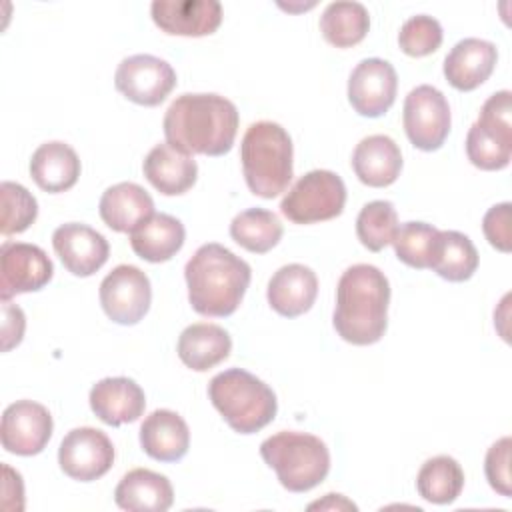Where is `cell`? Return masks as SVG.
Segmentation results:
<instances>
[{
	"label": "cell",
	"instance_id": "e0dca14e",
	"mask_svg": "<svg viewBox=\"0 0 512 512\" xmlns=\"http://www.w3.org/2000/svg\"><path fill=\"white\" fill-rule=\"evenodd\" d=\"M92 412L108 426L136 422L146 408V396L140 384L126 376L98 380L90 390Z\"/></svg>",
	"mask_w": 512,
	"mask_h": 512
},
{
	"label": "cell",
	"instance_id": "52a82bcc",
	"mask_svg": "<svg viewBox=\"0 0 512 512\" xmlns=\"http://www.w3.org/2000/svg\"><path fill=\"white\" fill-rule=\"evenodd\" d=\"M344 204V180L332 170H310L286 192L280 210L294 224H314L340 216Z\"/></svg>",
	"mask_w": 512,
	"mask_h": 512
},
{
	"label": "cell",
	"instance_id": "8fae6325",
	"mask_svg": "<svg viewBox=\"0 0 512 512\" xmlns=\"http://www.w3.org/2000/svg\"><path fill=\"white\" fill-rule=\"evenodd\" d=\"M58 464L68 478L92 482L102 478L112 468L114 446L98 428H74L60 442Z\"/></svg>",
	"mask_w": 512,
	"mask_h": 512
},
{
	"label": "cell",
	"instance_id": "5b68a950",
	"mask_svg": "<svg viewBox=\"0 0 512 512\" xmlns=\"http://www.w3.org/2000/svg\"><path fill=\"white\" fill-rule=\"evenodd\" d=\"M208 398L224 422L238 434L262 430L278 412L274 390L242 368L218 372L208 384Z\"/></svg>",
	"mask_w": 512,
	"mask_h": 512
},
{
	"label": "cell",
	"instance_id": "484cf974",
	"mask_svg": "<svg viewBox=\"0 0 512 512\" xmlns=\"http://www.w3.org/2000/svg\"><path fill=\"white\" fill-rule=\"evenodd\" d=\"M30 176L44 192H66L78 182L80 158L66 142H44L30 158Z\"/></svg>",
	"mask_w": 512,
	"mask_h": 512
},
{
	"label": "cell",
	"instance_id": "d6a6232c",
	"mask_svg": "<svg viewBox=\"0 0 512 512\" xmlns=\"http://www.w3.org/2000/svg\"><path fill=\"white\" fill-rule=\"evenodd\" d=\"M398 226L394 204L388 200H372L362 206L356 218V236L364 248L370 252H380L392 244Z\"/></svg>",
	"mask_w": 512,
	"mask_h": 512
},
{
	"label": "cell",
	"instance_id": "4fadbf2b",
	"mask_svg": "<svg viewBox=\"0 0 512 512\" xmlns=\"http://www.w3.org/2000/svg\"><path fill=\"white\" fill-rule=\"evenodd\" d=\"M52 416L34 400H16L6 406L0 424L2 448L16 456L40 454L52 438Z\"/></svg>",
	"mask_w": 512,
	"mask_h": 512
},
{
	"label": "cell",
	"instance_id": "9c48e42d",
	"mask_svg": "<svg viewBox=\"0 0 512 512\" xmlns=\"http://www.w3.org/2000/svg\"><path fill=\"white\" fill-rule=\"evenodd\" d=\"M150 302V278L138 266L120 264L100 282L102 310L116 324H138L146 316Z\"/></svg>",
	"mask_w": 512,
	"mask_h": 512
},
{
	"label": "cell",
	"instance_id": "f1b7e54d",
	"mask_svg": "<svg viewBox=\"0 0 512 512\" xmlns=\"http://www.w3.org/2000/svg\"><path fill=\"white\" fill-rule=\"evenodd\" d=\"M370 28V16L360 2H330L320 16L322 36L336 48H350L364 40Z\"/></svg>",
	"mask_w": 512,
	"mask_h": 512
},
{
	"label": "cell",
	"instance_id": "2e32d148",
	"mask_svg": "<svg viewBox=\"0 0 512 512\" xmlns=\"http://www.w3.org/2000/svg\"><path fill=\"white\" fill-rule=\"evenodd\" d=\"M150 12L154 24L172 36H208L222 22L218 0H154Z\"/></svg>",
	"mask_w": 512,
	"mask_h": 512
},
{
	"label": "cell",
	"instance_id": "7a4b0ae2",
	"mask_svg": "<svg viewBox=\"0 0 512 512\" xmlns=\"http://www.w3.org/2000/svg\"><path fill=\"white\" fill-rule=\"evenodd\" d=\"M390 282L372 264L346 268L336 286V308L332 316L338 336L354 346L378 342L388 326Z\"/></svg>",
	"mask_w": 512,
	"mask_h": 512
},
{
	"label": "cell",
	"instance_id": "7402d4cb",
	"mask_svg": "<svg viewBox=\"0 0 512 512\" xmlns=\"http://www.w3.org/2000/svg\"><path fill=\"white\" fill-rule=\"evenodd\" d=\"M352 168L358 180L372 188H384L396 182L402 170V152L386 134L362 138L352 152Z\"/></svg>",
	"mask_w": 512,
	"mask_h": 512
},
{
	"label": "cell",
	"instance_id": "d4e9b609",
	"mask_svg": "<svg viewBox=\"0 0 512 512\" xmlns=\"http://www.w3.org/2000/svg\"><path fill=\"white\" fill-rule=\"evenodd\" d=\"M232 350L230 334L210 322H196L182 330L178 336L176 352L184 366L196 372H206L226 360Z\"/></svg>",
	"mask_w": 512,
	"mask_h": 512
},
{
	"label": "cell",
	"instance_id": "3957f363",
	"mask_svg": "<svg viewBox=\"0 0 512 512\" xmlns=\"http://www.w3.org/2000/svg\"><path fill=\"white\" fill-rule=\"evenodd\" d=\"M190 306L212 318L230 316L240 306L252 278L248 262L218 242L202 244L186 262Z\"/></svg>",
	"mask_w": 512,
	"mask_h": 512
},
{
	"label": "cell",
	"instance_id": "9a60e30c",
	"mask_svg": "<svg viewBox=\"0 0 512 512\" xmlns=\"http://www.w3.org/2000/svg\"><path fill=\"white\" fill-rule=\"evenodd\" d=\"M52 246L64 268L80 278L98 272L110 254L108 240L98 230L80 222L58 226L52 234Z\"/></svg>",
	"mask_w": 512,
	"mask_h": 512
},
{
	"label": "cell",
	"instance_id": "8992f818",
	"mask_svg": "<svg viewBox=\"0 0 512 512\" xmlns=\"http://www.w3.org/2000/svg\"><path fill=\"white\" fill-rule=\"evenodd\" d=\"M262 460L288 492H308L330 472L328 446L314 434L282 430L260 444Z\"/></svg>",
	"mask_w": 512,
	"mask_h": 512
},
{
	"label": "cell",
	"instance_id": "277c9868",
	"mask_svg": "<svg viewBox=\"0 0 512 512\" xmlns=\"http://www.w3.org/2000/svg\"><path fill=\"white\" fill-rule=\"evenodd\" d=\"M294 148L290 134L272 120H260L246 128L240 144L244 180L252 194L274 198L292 180Z\"/></svg>",
	"mask_w": 512,
	"mask_h": 512
},
{
	"label": "cell",
	"instance_id": "e575fe53",
	"mask_svg": "<svg viewBox=\"0 0 512 512\" xmlns=\"http://www.w3.org/2000/svg\"><path fill=\"white\" fill-rule=\"evenodd\" d=\"M0 196H2L0 232L4 236H12L28 230V226L38 216L36 198L22 184L10 182V180H4L0 184Z\"/></svg>",
	"mask_w": 512,
	"mask_h": 512
},
{
	"label": "cell",
	"instance_id": "6da1fadb",
	"mask_svg": "<svg viewBox=\"0 0 512 512\" xmlns=\"http://www.w3.org/2000/svg\"><path fill=\"white\" fill-rule=\"evenodd\" d=\"M238 110L220 94H182L164 114V136L184 154L224 156L238 132Z\"/></svg>",
	"mask_w": 512,
	"mask_h": 512
},
{
	"label": "cell",
	"instance_id": "ab89813d",
	"mask_svg": "<svg viewBox=\"0 0 512 512\" xmlns=\"http://www.w3.org/2000/svg\"><path fill=\"white\" fill-rule=\"evenodd\" d=\"M358 510L354 502L346 500L342 494H326L324 500H316L312 504H308V510Z\"/></svg>",
	"mask_w": 512,
	"mask_h": 512
},
{
	"label": "cell",
	"instance_id": "44dd1931",
	"mask_svg": "<svg viewBox=\"0 0 512 512\" xmlns=\"http://www.w3.org/2000/svg\"><path fill=\"white\" fill-rule=\"evenodd\" d=\"M142 450L158 462H178L190 448V430L186 420L174 410H154L140 426Z\"/></svg>",
	"mask_w": 512,
	"mask_h": 512
},
{
	"label": "cell",
	"instance_id": "f35d334b",
	"mask_svg": "<svg viewBox=\"0 0 512 512\" xmlns=\"http://www.w3.org/2000/svg\"><path fill=\"white\" fill-rule=\"evenodd\" d=\"M2 350L8 352L10 348L18 346L22 342V336H24V326H26V320H24V312L10 304L8 300H2Z\"/></svg>",
	"mask_w": 512,
	"mask_h": 512
},
{
	"label": "cell",
	"instance_id": "74e56055",
	"mask_svg": "<svg viewBox=\"0 0 512 512\" xmlns=\"http://www.w3.org/2000/svg\"><path fill=\"white\" fill-rule=\"evenodd\" d=\"M510 202H500L492 206L482 218V230L490 246L500 252H510L512 238H510Z\"/></svg>",
	"mask_w": 512,
	"mask_h": 512
},
{
	"label": "cell",
	"instance_id": "1f68e13d",
	"mask_svg": "<svg viewBox=\"0 0 512 512\" xmlns=\"http://www.w3.org/2000/svg\"><path fill=\"white\" fill-rule=\"evenodd\" d=\"M468 160L480 170H502L512 158V130L474 122L466 134Z\"/></svg>",
	"mask_w": 512,
	"mask_h": 512
},
{
	"label": "cell",
	"instance_id": "cb8c5ba5",
	"mask_svg": "<svg viewBox=\"0 0 512 512\" xmlns=\"http://www.w3.org/2000/svg\"><path fill=\"white\" fill-rule=\"evenodd\" d=\"M114 500L128 512H166L174 502V488L164 474L134 468L118 482Z\"/></svg>",
	"mask_w": 512,
	"mask_h": 512
},
{
	"label": "cell",
	"instance_id": "836d02e7",
	"mask_svg": "<svg viewBox=\"0 0 512 512\" xmlns=\"http://www.w3.org/2000/svg\"><path fill=\"white\" fill-rule=\"evenodd\" d=\"M438 228L426 222H404L398 226L392 246L400 262L410 268H430L434 246L438 240Z\"/></svg>",
	"mask_w": 512,
	"mask_h": 512
},
{
	"label": "cell",
	"instance_id": "4dcf8cb0",
	"mask_svg": "<svg viewBox=\"0 0 512 512\" xmlns=\"http://www.w3.org/2000/svg\"><path fill=\"white\" fill-rule=\"evenodd\" d=\"M282 222L266 208H248L230 222V236L244 250L264 254L272 250L282 238Z\"/></svg>",
	"mask_w": 512,
	"mask_h": 512
},
{
	"label": "cell",
	"instance_id": "ffe728a7",
	"mask_svg": "<svg viewBox=\"0 0 512 512\" xmlns=\"http://www.w3.org/2000/svg\"><path fill=\"white\" fill-rule=\"evenodd\" d=\"M142 172L160 194L180 196L196 184L198 164L190 154H184L168 142H162L146 154Z\"/></svg>",
	"mask_w": 512,
	"mask_h": 512
},
{
	"label": "cell",
	"instance_id": "ba28073f",
	"mask_svg": "<svg viewBox=\"0 0 512 512\" xmlns=\"http://www.w3.org/2000/svg\"><path fill=\"white\" fill-rule=\"evenodd\" d=\"M404 132L410 144L424 152L438 150L450 132V104L446 96L430 86L420 84L408 92L402 108Z\"/></svg>",
	"mask_w": 512,
	"mask_h": 512
},
{
	"label": "cell",
	"instance_id": "4316f807",
	"mask_svg": "<svg viewBox=\"0 0 512 512\" xmlns=\"http://www.w3.org/2000/svg\"><path fill=\"white\" fill-rule=\"evenodd\" d=\"M184 238L186 230L178 218L164 212H154L130 232V246L138 258L158 264L180 252Z\"/></svg>",
	"mask_w": 512,
	"mask_h": 512
},
{
	"label": "cell",
	"instance_id": "5bb4252c",
	"mask_svg": "<svg viewBox=\"0 0 512 512\" xmlns=\"http://www.w3.org/2000/svg\"><path fill=\"white\" fill-rule=\"evenodd\" d=\"M398 76L394 66L382 58L360 60L348 78V102L366 118H378L396 100Z\"/></svg>",
	"mask_w": 512,
	"mask_h": 512
},
{
	"label": "cell",
	"instance_id": "83f0119b",
	"mask_svg": "<svg viewBox=\"0 0 512 512\" xmlns=\"http://www.w3.org/2000/svg\"><path fill=\"white\" fill-rule=\"evenodd\" d=\"M478 268V250L472 240L458 230H440L434 246L430 270L448 282H464Z\"/></svg>",
	"mask_w": 512,
	"mask_h": 512
},
{
	"label": "cell",
	"instance_id": "30bf717a",
	"mask_svg": "<svg viewBox=\"0 0 512 512\" xmlns=\"http://www.w3.org/2000/svg\"><path fill=\"white\" fill-rule=\"evenodd\" d=\"M114 86L134 104L158 106L174 90L176 72L158 56L134 54L118 64Z\"/></svg>",
	"mask_w": 512,
	"mask_h": 512
},
{
	"label": "cell",
	"instance_id": "f546056e",
	"mask_svg": "<svg viewBox=\"0 0 512 512\" xmlns=\"http://www.w3.org/2000/svg\"><path fill=\"white\" fill-rule=\"evenodd\" d=\"M464 488V470L452 456L428 458L416 476L418 494L432 504H452Z\"/></svg>",
	"mask_w": 512,
	"mask_h": 512
},
{
	"label": "cell",
	"instance_id": "ac0fdd59",
	"mask_svg": "<svg viewBox=\"0 0 512 512\" xmlns=\"http://www.w3.org/2000/svg\"><path fill=\"white\" fill-rule=\"evenodd\" d=\"M498 50L482 38H464L444 58V76L450 86L460 92H470L484 84L494 72Z\"/></svg>",
	"mask_w": 512,
	"mask_h": 512
},
{
	"label": "cell",
	"instance_id": "d590c367",
	"mask_svg": "<svg viewBox=\"0 0 512 512\" xmlns=\"http://www.w3.org/2000/svg\"><path fill=\"white\" fill-rule=\"evenodd\" d=\"M442 38L444 34L440 22L428 14H416L408 18L398 32L400 50L414 58L436 52L442 44Z\"/></svg>",
	"mask_w": 512,
	"mask_h": 512
},
{
	"label": "cell",
	"instance_id": "d6986e66",
	"mask_svg": "<svg viewBox=\"0 0 512 512\" xmlns=\"http://www.w3.org/2000/svg\"><path fill=\"white\" fill-rule=\"evenodd\" d=\"M266 296L270 308L280 316H302L318 296L316 272L304 264H286L272 274Z\"/></svg>",
	"mask_w": 512,
	"mask_h": 512
},
{
	"label": "cell",
	"instance_id": "7c38bea8",
	"mask_svg": "<svg viewBox=\"0 0 512 512\" xmlns=\"http://www.w3.org/2000/svg\"><path fill=\"white\" fill-rule=\"evenodd\" d=\"M54 274L48 254L28 242H2L0 248V296L10 300L16 294L44 288Z\"/></svg>",
	"mask_w": 512,
	"mask_h": 512
},
{
	"label": "cell",
	"instance_id": "8d00e7d4",
	"mask_svg": "<svg viewBox=\"0 0 512 512\" xmlns=\"http://www.w3.org/2000/svg\"><path fill=\"white\" fill-rule=\"evenodd\" d=\"M510 448H512V440L510 436H504L488 448L486 460H484V474L488 484L492 486V490H496L504 498L512 496Z\"/></svg>",
	"mask_w": 512,
	"mask_h": 512
},
{
	"label": "cell",
	"instance_id": "603a6c76",
	"mask_svg": "<svg viewBox=\"0 0 512 512\" xmlns=\"http://www.w3.org/2000/svg\"><path fill=\"white\" fill-rule=\"evenodd\" d=\"M98 212L110 230L130 234L154 214V200L140 184L118 182L104 190Z\"/></svg>",
	"mask_w": 512,
	"mask_h": 512
}]
</instances>
